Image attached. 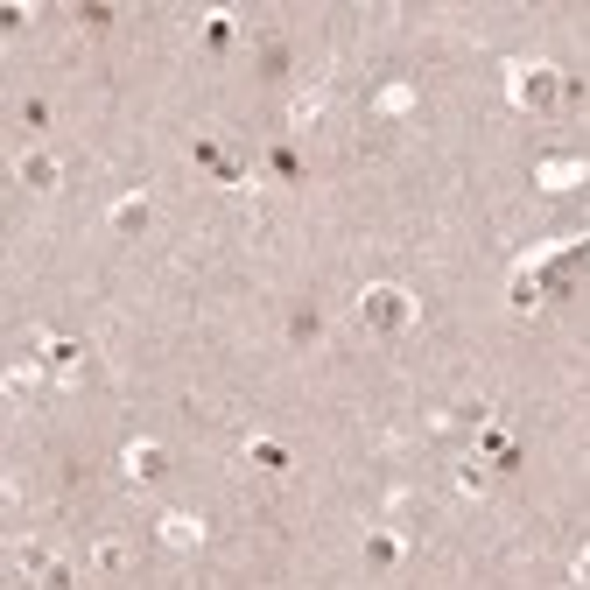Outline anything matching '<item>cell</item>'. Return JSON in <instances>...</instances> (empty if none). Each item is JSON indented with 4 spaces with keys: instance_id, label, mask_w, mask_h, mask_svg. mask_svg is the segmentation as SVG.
Instances as JSON below:
<instances>
[{
    "instance_id": "6da1fadb",
    "label": "cell",
    "mask_w": 590,
    "mask_h": 590,
    "mask_svg": "<svg viewBox=\"0 0 590 590\" xmlns=\"http://www.w3.org/2000/svg\"><path fill=\"white\" fill-rule=\"evenodd\" d=\"M359 317H366V331H387V338H401L415 317H422V303L401 288V281H373L366 295H359Z\"/></svg>"
},
{
    "instance_id": "52a82bcc",
    "label": "cell",
    "mask_w": 590,
    "mask_h": 590,
    "mask_svg": "<svg viewBox=\"0 0 590 590\" xmlns=\"http://www.w3.org/2000/svg\"><path fill=\"white\" fill-rule=\"evenodd\" d=\"M401 555H408V534H401V527H373V534H366V562L387 569V562H401Z\"/></svg>"
},
{
    "instance_id": "277c9868",
    "label": "cell",
    "mask_w": 590,
    "mask_h": 590,
    "mask_svg": "<svg viewBox=\"0 0 590 590\" xmlns=\"http://www.w3.org/2000/svg\"><path fill=\"white\" fill-rule=\"evenodd\" d=\"M22 576H36V583H57V590H64V583H71V562H64L57 548L29 541V548H22Z\"/></svg>"
},
{
    "instance_id": "5b68a950",
    "label": "cell",
    "mask_w": 590,
    "mask_h": 590,
    "mask_svg": "<svg viewBox=\"0 0 590 590\" xmlns=\"http://www.w3.org/2000/svg\"><path fill=\"white\" fill-rule=\"evenodd\" d=\"M106 225H113L120 239H134V232H148V197H141V190H127V197H113V211H106Z\"/></svg>"
},
{
    "instance_id": "8fae6325",
    "label": "cell",
    "mask_w": 590,
    "mask_h": 590,
    "mask_svg": "<svg viewBox=\"0 0 590 590\" xmlns=\"http://www.w3.org/2000/svg\"><path fill=\"white\" fill-rule=\"evenodd\" d=\"M92 562H99V569H106V576H120V569H127V562H134V555H127V548H120V541H99V548H92Z\"/></svg>"
},
{
    "instance_id": "3957f363",
    "label": "cell",
    "mask_w": 590,
    "mask_h": 590,
    "mask_svg": "<svg viewBox=\"0 0 590 590\" xmlns=\"http://www.w3.org/2000/svg\"><path fill=\"white\" fill-rule=\"evenodd\" d=\"M15 169H22V183H29L36 197H50V190L64 183V162H57L50 148H22V162H15Z\"/></svg>"
},
{
    "instance_id": "7a4b0ae2",
    "label": "cell",
    "mask_w": 590,
    "mask_h": 590,
    "mask_svg": "<svg viewBox=\"0 0 590 590\" xmlns=\"http://www.w3.org/2000/svg\"><path fill=\"white\" fill-rule=\"evenodd\" d=\"M506 99H513L520 113H548V106L562 99V78H555L548 64H506Z\"/></svg>"
},
{
    "instance_id": "9c48e42d",
    "label": "cell",
    "mask_w": 590,
    "mask_h": 590,
    "mask_svg": "<svg viewBox=\"0 0 590 590\" xmlns=\"http://www.w3.org/2000/svg\"><path fill=\"white\" fill-rule=\"evenodd\" d=\"M583 183V162H541V190H576Z\"/></svg>"
},
{
    "instance_id": "4fadbf2b",
    "label": "cell",
    "mask_w": 590,
    "mask_h": 590,
    "mask_svg": "<svg viewBox=\"0 0 590 590\" xmlns=\"http://www.w3.org/2000/svg\"><path fill=\"white\" fill-rule=\"evenodd\" d=\"M457 485H464V492H471V499H478V492H485V485H492V478H485V464H457Z\"/></svg>"
},
{
    "instance_id": "7c38bea8",
    "label": "cell",
    "mask_w": 590,
    "mask_h": 590,
    "mask_svg": "<svg viewBox=\"0 0 590 590\" xmlns=\"http://www.w3.org/2000/svg\"><path fill=\"white\" fill-rule=\"evenodd\" d=\"M253 464H274V471H281V464H288V450H281V443H267V436H253Z\"/></svg>"
},
{
    "instance_id": "5bb4252c",
    "label": "cell",
    "mask_w": 590,
    "mask_h": 590,
    "mask_svg": "<svg viewBox=\"0 0 590 590\" xmlns=\"http://www.w3.org/2000/svg\"><path fill=\"white\" fill-rule=\"evenodd\" d=\"M576 583L590 590V548H576Z\"/></svg>"
},
{
    "instance_id": "8992f818",
    "label": "cell",
    "mask_w": 590,
    "mask_h": 590,
    "mask_svg": "<svg viewBox=\"0 0 590 590\" xmlns=\"http://www.w3.org/2000/svg\"><path fill=\"white\" fill-rule=\"evenodd\" d=\"M120 464H127V478H134V485H148V478H162V471H169V450H162V443H127V457H120Z\"/></svg>"
},
{
    "instance_id": "30bf717a",
    "label": "cell",
    "mask_w": 590,
    "mask_h": 590,
    "mask_svg": "<svg viewBox=\"0 0 590 590\" xmlns=\"http://www.w3.org/2000/svg\"><path fill=\"white\" fill-rule=\"evenodd\" d=\"M380 113H415V85H380Z\"/></svg>"
},
{
    "instance_id": "ba28073f",
    "label": "cell",
    "mask_w": 590,
    "mask_h": 590,
    "mask_svg": "<svg viewBox=\"0 0 590 590\" xmlns=\"http://www.w3.org/2000/svg\"><path fill=\"white\" fill-rule=\"evenodd\" d=\"M162 541H169V548H197V541H204V520H197V513H169V520H162Z\"/></svg>"
}]
</instances>
